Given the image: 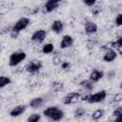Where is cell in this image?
Returning a JSON list of instances; mask_svg holds the SVG:
<instances>
[{
	"mask_svg": "<svg viewBox=\"0 0 122 122\" xmlns=\"http://www.w3.org/2000/svg\"><path fill=\"white\" fill-rule=\"evenodd\" d=\"M26 52L24 51H15L12 52L10 56V60H9V64L10 67H15L18 64H20L22 61H24L26 59Z\"/></svg>",
	"mask_w": 122,
	"mask_h": 122,
	"instance_id": "1",
	"label": "cell"
},
{
	"mask_svg": "<svg viewBox=\"0 0 122 122\" xmlns=\"http://www.w3.org/2000/svg\"><path fill=\"white\" fill-rule=\"evenodd\" d=\"M107 97V92L102 90L100 92H97L95 93H91L89 98H88V102L91 104H94V103H99L101 101H103L105 98Z\"/></svg>",
	"mask_w": 122,
	"mask_h": 122,
	"instance_id": "2",
	"label": "cell"
},
{
	"mask_svg": "<svg viewBox=\"0 0 122 122\" xmlns=\"http://www.w3.org/2000/svg\"><path fill=\"white\" fill-rule=\"evenodd\" d=\"M80 98H81V95H80L79 92H69V93H67V94L63 97L62 102H63V104H65V105H70V104L76 103Z\"/></svg>",
	"mask_w": 122,
	"mask_h": 122,
	"instance_id": "3",
	"label": "cell"
},
{
	"mask_svg": "<svg viewBox=\"0 0 122 122\" xmlns=\"http://www.w3.org/2000/svg\"><path fill=\"white\" fill-rule=\"evenodd\" d=\"M30 23V20L28 17H21L19 20L16 21V23L13 25V27L11 28L13 30H16L18 32H20L21 30H25Z\"/></svg>",
	"mask_w": 122,
	"mask_h": 122,
	"instance_id": "4",
	"label": "cell"
},
{
	"mask_svg": "<svg viewBox=\"0 0 122 122\" xmlns=\"http://www.w3.org/2000/svg\"><path fill=\"white\" fill-rule=\"evenodd\" d=\"M43 66V63L40 61V60H31L30 62L28 63L27 67H26V70L28 72L30 73H36L39 71V70L42 68Z\"/></svg>",
	"mask_w": 122,
	"mask_h": 122,
	"instance_id": "5",
	"label": "cell"
},
{
	"mask_svg": "<svg viewBox=\"0 0 122 122\" xmlns=\"http://www.w3.org/2000/svg\"><path fill=\"white\" fill-rule=\"evenodd\" d=\"M47 36V32L45 30H37L36 31L33 32V34L31 35V40L33 42H37V43H41L45 40Z\"/></svg>",
	"mask_w": 122,
	"mask_h": 122,
	"instance_id": "6",
	"label": "cell"
},
{
	"mask_svg": "<svg viewBox=\"0 0 122 122\" xmlns=\"http://www.w3.org/2000/svg\"><path fill=\"white\" fill-rule=\"evenodd\" d=\"M116 57H117V52L115 51V50L110 49V50H107V51L103 55V61L110 63V62H112Z\"/></svg>",
	"mask_w": 122,
	"mask_h": 122,
	"instance_id": "7",
	"label": "cell"
},
{
	"mask_svg": "<svg viewBox=\"0 0 122 122\" xmlns=\"http://www.w3.org/2000/svg\"><path fill=\"white\" fill-rule=\"evenodd\" d=\"M27 107L26 105H18V106H15L10 112V115L11 117H17L19 115H21L25 111H26Z\"/></svg>",
	"mask_w": 122,
	"mask_h": 122,
	"instance_id": "8",
	"label": "cell"
},
{
	"mask_svg": "<svg viewBox=\"0 0 122 122\" xmlns=\"http://www.w3.org/2000/svg\"><path fill=\"white\" fill-rule=\"evenodd\" d=\"M51 30L55 32V33H61L64 30V24L61 20H54L51 24Z\"/></svg>",
	"mask_w": 122,
	"mask_h": 122,
	"instance_id": "9",
	"label": "cell"
},
{
	"mask_svg": "<svg viewBox=\"0 0 122 122\" xmlns=\"http://www.w3.org/2000/svg\"><path fill=\"white\" fill-rule=\"evenodd\" d=\"M97 31V25L94 22L89 21L85 24V32L88 35H92Z\"/></svg>",
	"mask_w": 122,
	"mask_h": 122,
	"instance_id": "10",
	"label": "cell"
},
{
	"mask_svg": "<svg viewBox=\"0 0 122 122\" xmlns=\"http://www.w3.org/2000/svg\"><path fill=\"white\" fill-rule=\"evenodd\" d=\"M72 44H73V38L71 35H64L60 42V48L66 49V48L71 47Z\"/></svg>",
	"mask_w": 122,
	"mask_h": 122,
	"instance_id": "11",
	"label": "cell"
},
{
	"mask_svg": "<svg viewBox=\"0 0 122 122\" xmlns=\"http://www.w3.org/2000/svg\"><path fill=\"white\" fill-rule=\"evenodd\" d=\"M103 76H104V73H103L102 71L94 70V71H92V73L90 74V79H91L92 82H97V81H99Z\"/></svg>",
	"mask_w": 122,
	"mask_h": 122,
	"instance_id": "12",
	"label": "cell"
},
{
	"mask_svg": "<svg viewBox=\"0 0 122 122\" xmlns=\"http://www.w3.org/2000/svg\"><path fill=\"white\" fill-rule=\"evenodd\" d=\"M44 103V100L42 97H35L30 101V106L32 109H38L40 108Z\"/></svg>",
	"mask_w": 122,
	"mask_h": 122,
	"instance_id": "13",
	"label": "cell"
},
{
	"mask_svg": "<svg viewBox=\"0 0 122 122\" xmlns=\"http://www.w3.org/2000/svg\"><path fill=\"white\" fill-rule=\"evenodd\" d=\"M58 110H59V108H57V107H55V106H51V107H49V108L45 109L44 112H43V114H44L45 117H48V118L50 119Z\"/></svg>",
	"mask_w": 122,
	"mask_h": 122,
	"instance_id": "14",
	"label": "cell"
},
{
	"mask_svg": "<svg viewBox=\"0 0 122 122\" xmlns=\"http://www.w3.org/2000/svg\"><path fill=\"white\" fill-rule=\"evenodd\" d=\"M58 6H59V4H57V3H53V2H51V1H50V0H48L47 1V3L45 4V11L46 12H51V11H53L54 10H56L57 8H58Z\"/></svg>",
	"mask_w": 122,
	"mask_h": 122,
	"instance_id": "15",
	"label": "cell"
},
{
	"mask_svg": "<svg viewBox=\"0 0 122 122\" xmlns=\"http://www.w3.org/2000/svg\"><path fill=\"white\" fill-rule=\"evenodd\" d=\"M80 86L86 90V91H92L93 90V82L90 79V80H83L80 82Z\"/></svg>",
	"mask_w": 122,
	"mask_h": 122,
	"instance_id": "16",
	"label": "cell"
},
{
	"mask_svg": "<svg viewBox=\"0 0 122 122\" xmlns=\"http://www.w3.org/2000/svg\"><path fill=\"white\" fill-rule=\"evenodd\" d=\"M104 114H105L104 109H97V110H95V111L92 112V118L93 120H99L100 118H102V117L104 116Z\"/></svg>",
	"mask_w": 122,
	"mask_h": 122,
	"instance_id": "17",
	"label": "cell"
},
{
	"mask_svg": "<svg viewBox=\"0 0 122 122\" xmlns=\"http://www.w3.org/2000/svg\"><path fill=\"white\" fill-rule=\"evenodd\" d=\"M63 117H64V112L59 109L50 119H51V121H60L61 119H63Z\"/></svg>",
	"mask_w": 122,
	"mask_h": 122,
	"instance_id": "18",
	"label": "cell"
},
{
	"mask_svg": "<svg viewBox=\"0 0 122 122\" xmlns=\"http://www.w3.org/2000/svg\"><path fill=\"white\" fill-rule=\"evenodd\" d=\"M10 83H11V79L9 76H5V75L1 76V78H0V88H4V87L8 86Z\"/></svg>",
	"mask_w": 122,
	"mask_h": 122,
	"instance_id": "19",
	"label": "cell"
},
{
	"mask_svg": "<svg viewBox=\"0 0 122 122\" xmlns=\"http://www.w3.org/2000/svg\"><path fill=\"white\" fill-rule=\"evenodd\" d=\"M42 51H43V53H45V54H48V53L52 52V51H53V44H51V43H47V44H45V45L43 46V48H42Z\"/></svg>",
	"mask_w": 122,
	"mask_h": 122,
	"instance_id": "20",
	"label": "cell"
},
{
	"mask_svg": "<svg viewBox=\"0 0 122 122\" xmlns=\"http://www.w3.org/2000/svg\"><path fill=\"white\" fill-rule=\"evenodd\" d=\"M73 114H74V117L80 118V117H82V116H84V115L86 114V111H85V109L79 107V108H77V109L74 111V113H73Z\"/></svg>",
	"mask_w": 122,
	"mask_h": 122,
	"instance_id": "21",
	"label": "cell"
},
{
	"mask_svg": "<svg viewBox=\"0 0 122 122\" xmlns=\"http://www.w3.org/2000/svg\"><path fill=\"white\" fill-rule=\"evenodd\" d=\"M40 119H41V115L39 113H32L28 117L27 121L28 122H38Z\"/></svg>",
	"mask_w": 122,
	"mask_h": 122,
	"instance_id": "22",
	"label": "cell"
},
{
	"mask_svg": "<svg viewBox=\"0 0 122 122\" xmlns=\"http://www.w3.org/2000/svg\"><path fill=\"white\" fill-rule=\"evenodd\" d=\"M63 87H64V84L61 82H52L51 83V88L55 92H60L61 90H63Z\"/></svg>",
	"mask_w": 122,
	"mask_h": 122,
	"instance_id": "23",
	"label": "cell"
},
{
	"mask_svg": "<svg viewBox=\"0 0 122 122\" xmlns=\"http://www.w3.org/2000/svg\"><path fill=\"white\" fill-rule=\"evenodd\" d=\"M112 49H119L122 48V36H120L115 42H112Z\"/></svg>",
	"mask_w": 122,
	"mask_h": 122,
	"instance_id": "24",
	"label": "cell"
},
{
	"mask_svg": "<svg viewBox=\"0 0 122 122\" xmlns=\"http://www.w3.org/2000/svg\"><path fill=\"white\" fill-rule=\"evenodd\" d=\"M121 101H122V92L116 93V94L112 97V103H119V102H121Z\"/></svg>",
	"mask_w": 122,
	"mask_h": 122,
	"instance_id": "25",
	"label": "cell"
},
{
	"mask_svg": "<svg viewBox=\"0 0 122 122\" xmlns=\"http://www.w3.org/2000/svg\"><path fill=\"white\" fill-rule=\"evenodd\" d=\"M96 1H97V0H82V2H83L85 5L89 6V7L94 6V4L96 3Z\"/></svg>",
	"mask_w": 122,
	"mask_h": 122,
	"instance_id": "26",
	"label": "cell"
},
{
	"mask_svg": "<svg viewBox=\"0 0 122 122\" xmlns=\"http://www.w3.org/2000/svg\"><path fill=\"white\" fill-rule=\"evenodd\" d=\"M121 113H122V106L116 108V109L112 112V116H118V115L121 114Z\"/></svg>",
	"mask_w": 122,
	"mask_h": 122,
	"instance_id": "27",
	"label": "cell"
},
{
	"mask_svg": "<svg viewBox=\"0 0 122 122\" xmlns=\"http://www.w3.org/2000/svg\"><path fill=\"white\" fill-rule=\"evenodd\" d=\"M115 24L117 26H122V13L118 14L115 18Z\"/></svg>",
	"mask_w": 122,
	"mask_h": 122,
	"instance_id": "28",
	"label": "cell"
},
{
	"mask_svg": "<svg viewBox=\"0 0 122 122\" xmlns=\"http://www.w3.org/2000/svg\"><path fill=\"white\" fill-rule=\"evenodd\" d=\"M61 67H62V69H63L64 71H67V70H69V69H70L71 64H70L69 62H63V63L61 64Z\"/></svg>",
	"mask_w": 122,
	"mask_h": 122,
	"instance_id": "29",
	"label": "cell"
},
{
	"mask_svg": "<svg viewBox=\"0 0 122 122\" xmlns=\"http://www.w3.org/2000/svg\"><path fill=\"white\" fill-rule=\"evenodd\" d=\"M52 63H53L54 65H59V64L61 63V58H60L59 56L53 57V58H52Z\"/></svg>",
	"mask_w": 122,
	"mask_h": 122,
	"instance_id": "30",
	"label": "cell"
},
{
	"mask_svg": "<svg viewBox=\"0 0 122 122\" xmlns=\"http://www.w3.org/2000/svg\"><path fill=\"white\" fill-rule=\"evenodd\" d=\"M114 120L117 121V122H122V113L119 114L118 116H115V119Z\"/></svg>",
	"mask_w": 122,
	"mask_h": 122,
	"instance_id": "31",
	"label": "cell"
},
{
	"mask_svg": "<svg viewBox=\"0 0 122 122\" xmlns=\"http://www.w3.org/2000/svg\"><path fill=\"white\" fill-rule=\"evenodd\" d=\"M50 1H51V2H53V3H57V4H59L62 0H50Z\"/></svg>",
	"mask_w": 122,
	"mask_h": 122,
	"instance_id": "32",
	"label": "cell"
},
{
	"mask_svg": "<svg viewBox=\"0 0 122 122\" xmlns=\"http://www.w3.org/2000/svg\"><path fill=\"white\" fill-rule=\"evenodd\" d=\"M120 88H121V89H122V83H121V85H120Z\"/></svg>",
	"mask_w": 122,
	"mask_h": 122,
	"instance_id": "33",
	"label": "cell"
}]
</instances>
